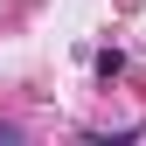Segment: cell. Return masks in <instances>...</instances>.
Instances as JSON below:
<instances>
[{"instance_id":"cell-1","label":"cell","mask_w":146,"mask_h":146,"mask_svg":"<svg viewBox=\"0 0 146 146\" xmlns=\"http://www.w3.org/2000/svg\"><path fill=\"white\" fill-rule=\"evenodd\" d=\"M118 70H125V56H118V49H98V77H104V84H111V77H118Z\"/></svg>"},{"instance_id":"cell-2","label":"cell","mask_w":146,"mask_h":146,"mask_svg":"<svg viewBox=\"0 0 146 146\" xmlns=\"http://www.w3.org/2000/svg\"><path fill=\"white\" fill-rule=\"evenodd\" d=\"M0 146H14V125H0Z\"/></svg>"}]
</instances>
